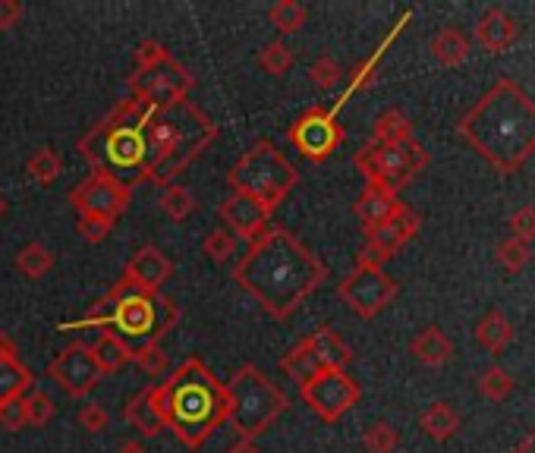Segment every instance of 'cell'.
I'll return each instance as SVG.
<instances>
[{
	"label": "cell",
	"instance_id": "836d02e7",
	"mask_svg": "<svg viewBox=\"0 0 535 453\" xmlns=\"http://www.w3.org/2000/svg\"><path fill=\"white\" fill-rule=\"evenodd\" d=\"M479 394L491 403H504L510 394H513V378L507 369H501V365H488V369L482 372L479 378Z\"/></svg>",
	"mask_w": 535,
	"mask_h": 453
},
{
	"label": "cell",
	"instance_id": "603a6c76",
	"mask_svg": "<svg viewBox=\"0 0 535 453\" xmlns=\"http://www.w3.org/2000/svg\"><path fill=\"white\" fill-rule=\"evenodd\" d=\"M394 208H397V196H394V192L381 189V186H369V183H366V189L359 192V199H356V205H353L356 218L366 224V230H369V227H378L381 221H388L391 214H394Z\"/></svg>",
	"mask_w": 535,
	"mask_h": 453
},
{
	"label": "cell",
	"instance_id": "6da1fadb",
	"mask_svg": "<svg viewBox=\"0 0 535 453\" xmlns=\"http://www.w3.org/2000/svg\"><path fill=\"white\" fill-rule=\"evenodd\" d=\"M325 277V262L284 227H268L259 240L249 243L246 255L233 268V280L271 318L281 321L303 306L325 284Z\"/></svg>",
	"mask_w": 535,
	"mask_h": 453
},
{
	"label": "cell",
	"instance_id": "4dcf8cb0",
	"mask_svg": "<svg viewBox=\"0 0 535 453\" xmlns=\"http://www.w3.org/2000/svg\"><path fill=\"white\" fill-rule=\"evenodd\" d=\"M306 7L299 4V0H281V4H274L268 10V23L281 32V35H296L299 29L306 26Z\"/></svg>",
	"mask_w": 535,
	"mask_h": 453
},
{
	"label": "cell",
	"instance_id": "9a60e30c",
	"mask_svg": "<svg viewBox=\"0 0 535 453\" xmlns=\"http://www.w3.org/2000/svg\"><path fill=\"white\" fill-rule=\"evenodd\" d=\"M133 189L120 186L117 180L104 174H89L79 186L70 189V205L76 208L79 218H104L117 224L120 214L130 208Z\"/></svg>",
	"mask_w": 535,
	"mask_h": 453
},
{
	"label": "cell",
	"instance_id": "f35d334b",
	"mask_svg": "<svg viewBox=\"0 0 535 453\" xmlns=\"http://www.w3.org/2000/svg\"><path fill=\"white\" fill-rule=\"evenodd\" d=\"M133 362L148 378H164L170 372V356L161 350V343H148V347L133 353Z\"/></svg>",
	"mask_w": 535,
	"mask_h": 453
},
{
	"label": "cell",
	"instance_id": "7402d4cb",
	"mask_svg": "<svg viewBox=\"0 0 535 453\" xmlns=\"http://www.w3.org/2000/svg\"><path fill=\"white\" fill-rule=\"evenodd\" d=\"M410 353H413L422 365H428V369H438V365H444V362L454 359V340L447 337L441 328L428 325V328H422V331L410 340Z\"/></svg>",
	"mask_w": 535,
	"mask_h": 453
},
{
	"label": "cell",
	"instance_id": "52a82bcc",
	"mask_svg": "<svg viewBox=\"0 0 535 453\" xmlns=\"http://www.w3.org/2000/svg\"><path fill=\"white\" fill-rule=\"evenodd\" d=\"M224 387H227V403H230L227 422L240 438H249V441L265 435L290 406L287 391H281V384H274L262 369H255V365L237 369L230 384Z\"/></svg>",
	"mask_w": 535,
	"mask_h": 453
},
{
	"label": "cell",
	"instance_id": "83f0119b",
	"mask_svg": "<svg viewBox=\"0 0 535 453\" xmlns=\"http://www.w3.org/2000/svg\"><path fill=\"white\" fill-rule=\"evenodd\" d=\"M432 54L441 67H460V63L469 57V38L460 29L447 26L432 38Z\"/></svg>",
	"mask_w": 535,
	"mask_h": 453
},
{
	"label": "cell",
	"instance_id": "b9f144b4",
	"mask_svg": "<svg viewBox=\"0 0 535 453\" xmlns=\"http://www.w3.org/2000/svg\"><path fill=\"white\" fill-rule=\"evenodd\" d=\"M0 425L7 431H23L26 422V397H13L7 403H0Z\"/></svg>",
	"mask_w": 535,
	"mask_h": 453
},
{
	"label": "cell",
	"instance_id": "ee69618b",
	"mask_svg": "<svg viewBox=\"0 0 535 453\" xmlns=\"http://www.w3.org/2000/svg\"><path fill=\"white\" fill-rule=\"evenodd\" d=\"M378 57L381 54H372L369 60L356 63V67L350 70V92H362V89H369V85H375V79H378Z\"/></svg>",
	"mask_w": 535,
	"mask_h": 453
},
{
	"label": "cell",
	"instance_id": "7a4b0ae2",
	"mask_svg": "<svg viewBox=\"0 0 535 453\" xmlns=\"http://www.w3.org/2000/svg\"><path fill=\"white\" fill-rule=\"evenodd\" d=\"M460 136L495 170L517 174L535 155V101L513 79H501L460 120Z\"/></svg>",
	"mask_w": 535,
	"mask_h": 453
},
{
	"label": "cell",
	"instance_id": "f546056e",
	"mask_svg": "<svg viewBox=\"0 0 535 453\" xmlns=\"http://www.w3.org/2000/svg\"><path fill=\"white\" fill-rule=\"evenodd\" d=\"M54 268V252L45 246V243H26L23 249L16 252V271L29 277V280H38L45 277L48 271Z\"/></svg>",
	"mask_w": 535,
	"mask_h": 453
},
{
	"label": "cell",
	"instance_id": "ab89813d",
	"mask_svg": "<svg viewBox=\"0 0 535 453\" xmlns=\"http://www.w3.org/2000/svg\"><path fill=\"white\" fill-rule=\"evenodd\" d=\"M309 76H312V82L318 85L321 92H331V89H337V85H340V79H344V70H340V63L331 54H321V57H315V63L309 67Z\"/></svg>",
	"mask_w": 535,
	"mask_h": 453
},
{
	"label": "cell",
	"instance_id": "ba28073f",
	"mask_svg": "<svg viewBox=\"0 0 535 453\" xmlns=\"http://www.w3.org/2000/svg\"><path fill=\"white\" fill-rule=\"evenodd\" d=\"M296 183H299L296 167L268 139H259L252 148H246L243 158L227 174L230 192H243V196L255 199L265 211H274L281 205L296 189Z\"/></svg>",
	"mask_w": 535,
	"mask_h": 453
},
{
	"label": "cell",
	"instance_id": "1f68e13d",
	"mask_svg": "<svg viewBox=\"0 0 535 453\" xmlns=\"http://www.w3.org/2000/svg\"><path fill=\"white\" fill-rule=\"evenodd\" d=\"M161 211L167 214L170 221H186L192 211L199 208V202H196V196L186 189V186H180V183H174V186H167V189H161Z\"/></svg>",
	"mask_w": 535,
	"mask_h": 453
},
{
	"label": "cell",
	"instance_id": "8d00e7d4",
	"mask_svg": "<svg viewBox=\"0 0 535 453\" xmlns=\"http://www.w3.org/2000/svg\"><path fill=\"white\" fill-rule=\"evenodd\" d=\"M259 63H262V70H265L268 76H287L290 67H293V51L284 45L281 38L268 41V45L262 48V54H259Z\"/></svg>",
	"mask_w": 535,
	"mask_h": 453
},
{
	"label": "cell",
	"instance_id": "9c48e42d",
	"mask_svg": "<svg viewBox=\"0 0 535 453\" xmlns=\"http://www.w3.org/2000/svg\"><path fill=\"white\" fill-rule=\"evenodd\" d=\"M356 170L362 177H366L369 186H381L388 192H397L410 183L419 170L428 167V151L422 142L416 139H406V142H397V145H362L353 158Z\"/></svg>",
	"mask_w": 535,
	"mask_h": 453
},
{
	"label": "cell",
	"instance_id": "f5cc1de1",
	"mask_svg": "<svg viewBox=\"0 0 535 453\" xmlns=\"http://www.w3.org/2000/svg\"><path fill=\"white\" fill-rule=\"evenodd\" d=\"M4 214H7V199L0 196V218H4Z\"/></svg>",
	"mask_w": 535,
	"mask_h": 453
},
{
	"label": "cell",
	"instance_id": "5b68a950",
	"mask_svg": "<svg viewBox=\"0 0 535 453\" xmlns=\"http://www.w3.org/2000/svg\"><path fill=\"white\" fill-rule=\"evenodd\" d=\"M152 114L142 98L130 95L111 107V114L98 120L89 133L76 142V151L89 161L92 174H104L120 186L133 189L145 170V145H142V123Z\"/></svg>",
	"mask_w": 535,
	"mask_h": 453
},
{
	"label": "cell",
	"instance_id": "74e56055",
	"mask_svg": "<svg viewBox=\"0 0 535 453\" xmlns=\"http://www.w3.org/2000/svg\"><path fill=\"white\" fill-rule=\"evenodd\" d=\"M202 252L211 258V262H230V255L237 252V236L224 227H214L211 233H205Z\"/></svg>",
	"mask_w": 535,
	"mask_h": 453
},
{
	"label": "cell",
	"instance_id": "5bb4252c",
	"mask_svg": "<svg viewBox=\"0 0 535 453\" xmlns=\"http://www.w3.org/2000/svg\"><path fill=\"white\" fill-rule=\"evenodd\" d=\"M359 394H362V387L347 372H321L309 384L299 387V397H303L312 413L325 422L344 419L359 403Z\"/></svg>",
	"mask_w": 535,
	"mask_h": 453
},
{
	"label": "cell",
	"instance_id": "bcb514c9",
	"mask_svg": "<svg viewBox=\"0 0 535 453\" xmlns=\"http://www.w3.org/2000/svg\"><path fill=\"white\" fill-rule=\"evenodd\" d=\"M79 425L89 431V435H98V431H104L107 428V422H111V416H107V409L104 406H98V403H85L82 409H79Z\"/></svg>",
	"mask_w": 535,
	"mask_h": 453
},
{
	"label": "cell",
	"instance_id": "d6a6232c",
	"mask_svg": "<svg viewBox=\"0 0 535 453\" xmlns=\"http://www.w3.org/2000/svg\"><path fill=\"white\" fill-rule=\"evenodd\" d=\"M26 174L35 180V183H41V186H51L60 174H63V161H60V155L54 148H38L35 155L26 161Z\"/></svg>",
	"mask_w": 535,
	"mask_h": 453
},
{
	"label": "cell",
	"instance_id": "f907efd6",
	"mask_svg": "<svg viewBox=\"0 0 535 453\" xmlns=\"http://www.w3.org/2000/svg\"><path fill=\"white\" fill-rule=\"evenodd\" d=\"M513 453H535V431H529V435L513 447Z\"/></svg>",
	"mask_w": 535,
	"mask_h": 453
},
{
	"label": "cell",
	"instance_id": "c3c4849f",
	"mask_svg": "<svg viewBox=\"0 0 535 453\" xmlns=\"http://www.w3.org/2000/svg\"><path fill=\"white\" fill-rule=\"evenodd\" d=\"M23 19V4L19 0H0V29H13Z\"/></svg>",
	"mask_w": 535,
	"mask_h": 453
},
{
	"label": "cell",
	"instance_id": "cb8c5ba5",
	"mask_svg": "<svg viewBox=\"0 0 535 453\" xmlns=\"http://www.w3.org/2000/svg\"><path fill=\"white\" fill-rule=\"evenodd\" d=\"M476 340H479V347L488 350V353H504L513 340V325L507 321L504 312L491 309L476 321Z\"/></svg>",
	"mask_w": 535,
	"mask_h": 453
},
{
	"label": "cell",
	"instance_id": "8992f818",
	"mask_svg": "<svg viewBox=\"0 0 535 453\" xmlns=\"http://www.w3.org/2000/svg\"><path fill=\"white\" fill-rule=\"evenodd\" d=\"M111 325L107 331L117 334L133 353L148 347V343H161V337L180 325V302H174L167 293H142L133 284H126L120 277V284L111 287Z\"/></svg>",
	"mask_w": 535,
	"mask_h": 453
},
{
	"label": "cell",
	"instance_id": "d6986e66",
	"mask_svg": "<svg viewBox=\"0 0 535 453\" xmlns=\"http://www.w3.org/2000/svg\"><path fill=\"white\" fill-rule=\"evenodd\" d=\"M123 419L130 422V428H136L142 438H158L167 428L164 403H161V384H148L136 397L126 400Z\"/></svg>",
	"mask_w": 535,
	"mask_h": 453
},
{
	"label": "cell",
	"instance_id": "30bf717a",
	"mask_svg": "<svg viewBox=\"0 0 535 453\" xmlns=\"http://www.w3.org/2000/svg\"><path fill=\"white\" fill-rule=\"evenodd\" d=\"M419 227H422L419 214L406 202H397L388 221L366 230V246H362L356 258V268H384V262H391V258L419 233Z\"/></svg>",
	"mask_w": 535,
	"mask_h": 453
},
{
	"label": "cell",
	"instance_id": "681fc988",
	"mask_svg": "<svg viewBox=\"0 0 535 453\" xmlns=\"http://www.w3.org/2000/svg\"><path fill=\"white\" fill-rule=\"evenodd\" d=\"M227 453H262V450H259V444H255V441H249V438H240V441L233 444Z\"/></svg>",
	"mask_w": 535,
	"mask_h": 453
},
{
	"label": "cell",
	"instance_id": "f6af8a7d",
	"mask_svg": "<svg viewBox=\"0 0 535 453\" xmlns=\"http://www.w3.org/2000/svg\"><path fill=\"white\" fill-rule=\"evenodd\" d=\"M111 230H114V224L104 218H76V233L85 243H101L111 236Z\"/></svg>",
	"mask_w": 535,
	"mask_h": 453
},
{
	"label": "cell",
	"instance_id": "8fae6325",
	"mask_svg": "<svg viewBox=\"0 0 535 453\" xmlns=\"http://www.w3.org/2000/svg\"><path fill=\"white\" fill-rule=\"evenodd\" d=\"M126 85H130V95L142 98L148 107H167L189 95V89L196 85V76H192L174 54H167L155 67L133 70Z\"/></svg>",
	"mask_w": 535,
	"mask_h": 453
},
{
	"label": "cell",
	"instance_id": "4316f807",
	"mask_svg": "<svg viewBox=\"0 0 535 453\" xmlns=\"http://www.w3.org/2000/svg\"><path fill=\"white\" fill-rule=\"evenodd\" d=\"M89 347H92V356H95V362L101 365L104 375H111V372L123 369L126 362H133V350L126 347V343H123L117 334H111V331H101L98 340L89 343Z\"/></svg>",
	"mask_w": 535,
	"mask_h": 453
},
{
	"label": "cell",
	"instance_id": "7bdbcfd3",
	"mask_svg": "<svg viewBox=\"0 0 535 453\" xmlns=\"http://www.w3.org/2000/svg\"><path fill=\"white\" fill-rule=\"evenodd\" d=\"M510 236H517L520 243H532L535 240V208L532 205L510 214Z\"/></svg>",
	"mask_w": 535,
	"mask_h": 453
},
{
	"label": "cell",
	"instance_id": "e0dca14e",
	"mask_svg": "<svg viewBox=\"0 0 535 453\" xmlns=\"http://www.w3.org/2000/svg\"><path fill=\"white\" fill-rule=\"evenodd\" d=\"M218 214H221L224 227H230V233L246 243L259 240V236L268 230V218H271V211H265L255 199L243 196V192H230V196L221 202Z\"/></svg>",
	"mask_w": 535,
	"mask_h": 453
},
{
	"label": "cell",
	"instance_id": "4fadbf2b",
	"mask_svg": "<svg viewBox=\"0 0 535 453\" xmlns=\"http://www.w3.org/2000/svg\"><path fill=\"white\" fill-rule=\"evenodd\" d=\"M400 287L397 280L384 268H353L344 280H340L337 296L347 302L350 312L359 318H375L397 299Z\"/></svg>",
	"mask_w": 535,
	"mask_h": 453
},
{
	"label": "cell",
	"instance_id": "d4e9b609",
	"mask_svg": "<svg viewBox=\"0 0 535 453\" xmlns=\"http://www.w3.org/2000/svg\"><path fill=\"white\" fill-rule=\"evenodd\" d=\"M419 425L422 431L432 441H451L457 431H460V413L451 406V403H432L425 409V413L419 416Z\"/></svg>",
	"mask_w": 535,
	"mask_h": 453
},
{
	"label": "cell",
	"instance_id": "44dd1931",
	"mask_svg": "<svg viewBox=\"0 0 535 453\" xmlns=\"http://www.w3.org/2000/svg\"><path fill=\"white\" fill-rule=\"evenodd\" d=\"M306 343L312 347L315 359L321 362L325 372H347V365L353 362V350L347 347V340L340 337L331 328H318L306 337Z\"/></svg>",
	"mask_w": 535,
	"mask_h": 453
},
{
	"label": "cell",
	"instance_id": "277c9868",
	"mask_svg": "<svg viewBox=\"0 0 535 453\" xmlns=\"http://www.w3.org/2000/svg\"><path fill=\"white\" fill-rule=\"evenodd\" d=\"M161 403L167 428L189 450H199L214 435V428L227 422L230 409L227 387L199 356H189L161 381Z\"/></svg>",
	"mask_w": 535,
	"mask_h": 453
},
{
	"label": "cell",
	"instance_id": "816d5d0a",
	"mask_svg": "<svg viewBox=\"0 0 535 453\" xmlns=\"http://www.w3.org/2000/svg\"><path fill=\"white\" fill-rule=\"evenodd\" d=\"M117 453H148V450H145V444H139V441H123Z\"/></svg>",
	"mask_w": 535,
	"mask_h": 453
},
{
	"label": "cell",
	"instance_id": "ac0fdd59",
	"mask_svg": "<svg viewBox=\"0 0 535 453\" xmlns=\"http://www.w3.org/2000/svg\"><path fill=\"white\" fill-rule=\"evenodd\" d=\"M174 274V262L158 246H142L123 268V280L142 293H158L164 280Z\"/></svg>",
	"mask_w": 535,
	"mask_h": 453
},
{
	"label": "cell",
	"instance_id": "60d3db41",
	"mask_svg": "<svg viewBox=\"0 0 535 453\" xmlns=\"http://www.w3.org/2000/svg\"><path fill=\"white\" fill-rule=\"evenodd\" d=\"M54 419V400L45 391H29L26 394V422L41 428Z\"/></svg>",
	"mask_w": 535,
	"mask_h": 453
},
{
	"label": "cell",
	"instance_id": "7c38bea8",
	"mask_svg": "<svg viewBox=\"0 0 535 453\" xmlns=\"http://www.w3.org/2000/svg\"><path fill=\"white\" fill-rule=\"evenodd\" d=\"M287 139L306 161L321 164L334 155L340 142H344V126H340L334 111H328V107H321V104H312L309 111L287 129Z\"/></svg>",
	"mask_w": 535,
	"mask_h": 453
},
{
	"label": "cell",
	"instance_id": "7dc6e473",
	"mask_svg": "<svg viewBox=\"0 0 535 453\" xmlns=\"http://www.w3.org/2000/svg\"><path fill=\"white\" fill-rule=\"evenodd\" d=\"M170 51L161 45V41L155 38H145L139 41V48H136V70H148V67H155V63H161Z\"/></svg>",
	"mask_w": 535,
	"mask_h": 453
},
{
	"label": "cell",
	"instance_id": "d590c367",
	"mask_svg": "<svg viewBox=\"0 0 535 453\" xmlns=\"http://www.w3.org/2000/svg\"><path fill=\"white\" fill-rule=\"evenodd\" d=\"M362 447L369 453H397L400 447V435L391 422H375L366 428V435H362Z\"/></svg>",
	"mask_w": 535,
	"mask_h": 453
},
{
	"label": "cell",
	"instance_id": "ffe728a7",
	"mask_svg": "<svg viewBox=\"0 0 535 453\" xmlns=\"http://www.w3.org/2000/svg\"><path fill=\"white\" fill-rule=\"evenodd\" d=\"M476 41H479V48H485L488 54H504L513 41L520 38V23L513 19L510 13L504 10H488L479 23H476Z\"/></svg>",
	"mask_w": 535,
	"mask_h": 453
},
{
	"label": "cell",
	"instance_id": "f1b7e54d",
	"mask_svg": "<svg viewBox=\"0 0 535 453\" xmlns=\"http://www.w3.org/2000/svg\"><path fill=\"white\" fill-rule=\"evenodd\" d=\"M406 139H413V123L403 111H397V107L384 111L375 120V129H372L375 145H397V142H406Z\"/></svg>",
	"mask_w": 535,
	"mask_h": 453
},
{
	"label": "cell",
	"instance_id": "e575fe53",
	"mask_svg": "<svg viewBox=\"0 0 535 453\" xmlns=\"http://www.w3.org/2000/svg\"><path fill=\"white\" fill-rule=\"evenodd\" d=\"M495 258H498V265H501L504 271L517 274V271H523V268L532 262V246H529V243H520L517 236H507L504 243H498Z\"/></svg>",
	"mask_w": 535,
	"mask_h": 453
},
{
	"label": "cell",
	"instance_id": "484cf974",
	"mask_svg": "<svg viewBox=\"0 0 535 453\" xmlns=\"http://www.w3.org/2000/svg\"><path fill=\"white\" fill-rule=\"evenodd\" d=\"M281 372L293 381V384H309L315 375H321L325 369H321V362L315 359V353H312V347L306 340H299L296 347L290 350V353H284V359H281Z\"/></svg>",
	"mask_w": 535,
	"mask_h": 453
},
{
	"label": "cell",
	"instance_id": "2e32d148",
	"mask_svg": "<svg viewBox=\"0 0 535 453\" xmlns=\"http://www.w3.org/2000/svg\"><path fill=\"white\" fill-rule=\"evenodd\" d=\"M48 375L67 391L70 397H85L92 394L95 387L101 384L104 372L101 365L92 356L89 343H70L67 350H60L51 362H48Z\"/></svg>",
	"mask_w": 535,
	"mask_h": 453
},
{
	"label": "cell",
	"instance_id": "3957f363",
	"mask_svg": "<svg viewBox=\"0 0 535 453\" xmlns=\"http://www.w3.org/2000/svg\"><path fill=\"white\" fill-rule=\"evenodd\" d=\"M214 139H218V123L189 98L167 107H152V114L142 123V180L161 189L174 186L183 170L214 145Z\"/></svg>",
	"mask_w": 535,
	"mask_h": 453
},
{
	"label": "cell",
	"instance_id": "db71d44e",
	"mask_svg": "<svg viewBox=\"0 0 535 453\" xmlns=\"http://www.w3.org/2000/svg\"><path fill=\"white\" fill-rule=\"evenodd\" d=\"M4 340H7V334H0V347H4Z\"/></svg>",
	"mask_w": 535,
	"mask_h": 453
}]
</instances>
